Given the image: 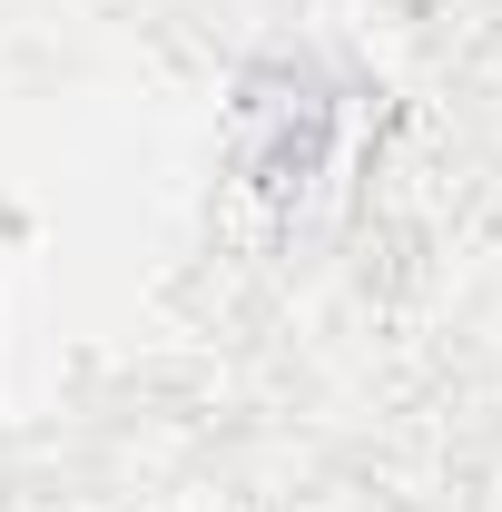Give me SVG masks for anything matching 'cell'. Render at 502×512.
<instances>
[{
  "label": "cell",
  "instance_id": "6da1fadb",
  "mask_svg": "<svg viewBox=\"0 0 502 512\" xmlns=\"http://www.w3.org/2000/svg\"><path fill=\"white\" fill-rule=\"evenodd\" d=\"M325 148H335V89L306 60L247 69V89H237V168H247L256 188L296 197L325 168Z\"/></svg>",
  "mask_w": 502,
  "mask_h": 512
}]
</instances>
